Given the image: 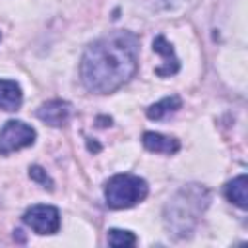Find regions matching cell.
Returning <instances> with one entry per match:
<instances>
[{
	"mask_svg": "<svg viewBox=\"0 0 248 248\" xmlns=\"http://www.w3.org/2000/svg\"><path fill=\"white\" fill-rule=\"evenodd\" d=\"M0 39H2V33H0Z\"/></svg>",
	"mask_w": 248,
	"mask_h": 248,
	"instance_id": "cell-16",
	"label": "cell"
},
{
	"mask_svg": "<svg viewBox=\"0 0 248 248\" xmlns=\"http://www.w3.org/2000/svg\"><path fill=\"white\" fill-rule=\"evenodd\" d=\"M107 240H108L110 246L118 248V246H134L138 238H136V234L130 232V231H124V229H108Z\"/></svg>",
	"mask_w": 248,
	"mask_h": 248,
	"instance_id": "cell-12",
	"label": "cell"
},
{
	"mask_svg": "<svg viewBox=\"0 0 248 248\" xmlns=\"http://www.w3.org/2000/svg\"><path fill=\"white\" fill-rule=\"evenodd\" d=\"M225 196L229 202H232L240 209H246L248 207V176L242 172L232 180H229L225 186Z\"/></svg>",
	"mask_w": 248,
	"mask_h": 248,
	"instance_id": "cell-10",
	"label": "cell"
},
{
	"mask_svg": "<svg viewBox=\"0 0 248 248\" xmlns=\"http://www.w3.org/2000/svg\"><path fill=\"white\" fill-rule=\"evenodd\" d=\"M70 114H72V107H70L68 101H62V99L46 101V103H43V105L35 110V116H37L39 120H43L45 124L54 126V128L64 126V124L70 120Z\"/></svg>",
	"mask_w": 248,
	"mask_h": 248,
	"instance_id": "cell-6",
	"label": "cell"
},
{
	"mask_svg": "<svg viewBox=\"0 0 248 248\" xmlns=\"http://www.w3.org/2000/svg\"><path fill=\"white\" fill-rule=\"evenodd\" d=\"M87 149H89V151H95V153H99V151H101V145H99L97 141H91V140H87Z\"/></svg>",
	"mask_w": 248,
	"mask_h": 248,
	"instance_id": "cell-15",
	"label": "cell"
},
{
	"mask_svg": "<svg viewBox=\"0 0 248 248\" xmlns=\"http://www.w3.org/2000/svg\"><path fill=\"white\" fill-rule=\"evenodd\" d=\"M97 122H99V126H101V128H105V126H110L112 118H110V116H99V118H97Z\"/></svg>",
	"mask_w": 248,
	"mask_h": 248,
	"instance_id": "cell-14",
	"label": "cell"
},
{
	"mask_svg": "<svg viewBox=\"0 0 248 248\" xmlns=\"http://www.w3.org/2000/svg\"><path fill=\"white\" fill-rule=\"evenodd\" d=\"M149 194V186L141 176L130 172H118L105 182V200L112 209H128L143 202Z\"/></svg>",
	"mask_w": 248,
	"mask_h": 248,
	"instance_id": "cell-3",
	"label": "cell"
},
{
	"mask_svg": "<svg viewBox=\"0 0 248 248\" xmlns=\"http://www.w3.org/2000/svg\"><path fill=\"white\" fill-rule=\"evenodd\" d=\"M209 190L202 184H186L182 186L165 205L163 221L169 234L176 238H186L192 234L198 225L202 213L209 205Z\"/></svg>",
	"mask_w": 248,
	"mask_h": 248,
	"instance_id": "cell-2",
	"label": "cell"
},
{
	"mask_svg": "<svg viewBox=\"0 0 248 248\" xmlns=\"http://www.w3.org/2000/svg\"><path fill=\"white\" fill-rule=\"evenodd\" d=\"M23 93L17 81L14 79H0V108L2 110H17L21 107Z\"/></svg>",
	"mask_w": 248,
	"mask_h": 248,
	"instance_id": "cell-9",
	"label": "cell"
},
{
	"mask_svg": "<svg viewBox=\"0 0 248 248\" xmlns=\"http://www.w3.org/2000/svg\"><path fill=\"white\" fill-rule=\"evenodd\" d=\"M21 219L37 234H54L60 231V211L54 205L35 203L25 209Z\"/></svg>",
	"mask_w": 248,
	"mask_h": 248,
	"instance_id": "cell-5",
	"label": "cell"
},
{
	"mask_svg": "<svg viewBox=\"0 0 248 248\" xmlns=\"http://www.w3.org/2000/svg\"><path fill=\"white\" fill-rule=\"evenodd\" d=\"M151 48H153V52L161 54V58H163V64L155 68V76H159V78H169V76L178 74V70H180V60L176 58L174 48H172V45L165 39V35H157V37L153 39V46H151Z\"/></svg>",
	"mask_w": 248,
	"mask_h": 248,
	"instance_id": "cell-7",
	"label": "cell"
},
{
	"mask_svg": "<svg viewBox=\"0 0 248 248\" xmlns=\"http://www.w3.org/2000/svg\"><path fill=\"white\" fill-rule=\"evenodd\" d=\"M141 143L151 153H167V155H172V153H176L180 149V140H176L172 136L159 134V132H143Z\"/></svg>",
	"mask_w": 248,
	"mask_h": 248,
	"instance_id": "cell-8",
	"label": "cell"
},
{
	"mask_svg": "<svg viewBox=\"0 0 248 248\" xmlns=\"http://www.w3.org/2000/svg\"><path fill=\"white\" fill-rule=\"evenodd\" d=\"M180 107H182V99L178 95H169V97H165V99L149 105L147 110H145V114H147L149 120H163L169 114L176 112Z\"/></svg>",
	"mask_w": 248,
	"mask_h": 248,
	"instance_id": "cell-11",
	"label": "cell"
},
{
	"mask_svg": "<svg viewBox=\"0 0 248 248\" xmlns=\"http://www.w3.org/2000/svg\"><path fill=\"white\" fill-rule=\"evenodd\" d=\"M140 39L132 31H112L93 41L79 62L81 83L97 95L114 93L138 72Z\"/></svg>",
	"mask_w": 248,
	"mask_h": 248,
	"instance_id": "cell-1",
	"label": "cell"
},
{
	"mask_svg": "<svg viewBox=\"0 0 248 248\" xmlns=\"http://www.w3.org/2000/svg\"><path fill=\"white\" fill-rule=\"evenodd\" d=\"M29 178H31V180H35V182H39L43 188L54 190V182H52V178H50V176L46 174V170H45L43 167H39V165L29 167Z\"/></svg>",
	"mask_w": 248,
	"mask_h": 248,
	"instance_id": "cell-13",
	"label": "cell"
},
{
	"mask_svg": "<svg viewBox=\"0 0 248 248\" xmlns=\"http://www.w3.org/2000/svg\"><path fill=\"white\" fill-rule=\"evenodd\" d=\"M37 132L23 120H8L0 128V155H10L35 143Z\"/></svg>",
	"mask_w": 248,
	"mask_h": 248,
	"instance_id": "cell-4",
	"label": "cell"
}]
</instances>
